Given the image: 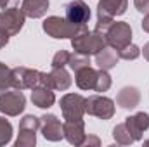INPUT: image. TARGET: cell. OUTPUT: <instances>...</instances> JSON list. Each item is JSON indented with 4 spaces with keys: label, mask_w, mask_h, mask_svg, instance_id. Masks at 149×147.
I'll list each match as a JSON object with an SVG mask.
<instances>
[{
    "label": "cell",
    "mask_w": 149,
    "mask_h": 147,
    "mask_svg": "<svg viewBox=\"0 0 149 147\" xmlns=\"http://www.w3.org/2000/svg\"><path fill=\"white\" fill-rule=\"evenodd\" d=\"M71 45H73L76 54H83V55H95L99 54L102 49L108 47L106 38L97 31H83L80 35L71 38Z\"/></svg>",
    "instance_id": "6da1fadb"
},
{
    "label": "cell",
    "mask_w": 149,
    "mask_h": 147,
    "mask_svg": "<svg viewBox=\"0 0 149 147\" xmlns=\"http://www.w3.org/2000/svg\"><path fill=\"white\" fill-rule=\"evenodd\" d=\"M43 31L52 38H73L83 31H87V26H74L66 19H61L57 16H50L42 24Z\"/></svg>",
    "instance_id": "7a4b0ae2"
},
{
    "label": "cell",
    "mask_w": 149,
    "mask_h": 147,
    "mask_svg": "<svg viewBox=\"0 0 149 147\" xmlns=\"http://www.w3.org/2000/svg\"><path fill=\"white\" fill-rule=\"evenodd\" d=\"M24 12L21 10L19 5H9L3 7V10L0 12V30L5 31L9 37H14L16 33H19V30L24 24Z\"/></svg>",
    "instance_id": "3957f363"
},
{
    "label": "cell",
    "mask_w": 149,
    "mask_h": 147,
    "mask_svg": "<svg viewBox=\"0 0 149 147\" xmlns=\"http://www.w3.org/2000/svg\"><path fill=\"white\" fill-rule=\"evenodd\" d=\"M106 42L108 45H111L113 49L118 52L120 49H123L125 45H128L132 42V28L128 23H123V21H113V24L109 26V30L106 31Z\"/></svg>",
    "instance_id": "277c9868"
},
{
    "label": "cell",
    "mask_w": 149,
    "mask_h": 147,
    "mask_svg": "<svg viewBox=\"0 0 149 147\" xmlns=\"http://www.w3.org/2000/svg\"><path fill=\"white\" fill-rule=\"evenodd\" d=\"M26 104V99L23 95L21 90H9V92H2L0 94V112L7 114V116H17L19 112H23Z\"/></svg>",
    "instance_id": "5b68a950"
},
{
    "label": "cell",
    "mask_w": 149,
    "mask_h": 147,
    "mask_svg": "<svg viewBox=\"0 0 149 147\" xmlns=\"http://www.w3.org/2000/svg\"><path fill=\"white\" fill-rule=\"evenodd\" d=\"M87 99H83L78 94H66L61 99V109L64 119H81L85 114Z\"/></svg>",
    "instance_id": "8992f818"
},
{
    "label": "cell",
    "mask_w": 149,
    "mask_h": 147,
    "mask_svg": "<svg viewBox=\"0 0 149 147\" xmlns=\"http://www.w3.org/2000/svg\"><path fill=\"white\" fill-rule=\"evenodd\" d=\"M85 112L97 116L101 119H109L114 114V102L108 97H102V95H92L87 99Z\"/></svg>",
    "instance_id": "52a82bcc"
},
{
    "label": "cell",
    "mask_w": 149,
    "mask_h": 147,
    "mask_svg": "<svg viewBox=\"0 0 149 147\" xmlns=\"http://www.w3.org/2000/svg\"><path fill=\"white\" fill-rule=\"evenodd\" d=\"M40 71L35 69H28L24 66H17L12 69V87H16L17 90H24V88H35L40 85Z\"/></svg>",
    "instance_id": "ba28073f"
},
{
    "label": "cell",
    "mask_w": 149,
    "mask_h": 147,
    "mask_svg": "<svg viewBox=\"0 0 149 147\" xmlns=\"http://www.w3.org/2000/svg\"><path fill=\"white\" fill-rule=\"evenodd\" d=\"M64 10H66L64 19L68 23H71L74 26H87L90 19V9L83 0H71L70 3H66Z\"/></svg>",
    "instance_id": "9c48e42d"
},
{
    "label": "cell",
    "mask_w": 149,
    "mask_h": 147,
    "mask_svg": "<svg viewBox=\"0 0 149 147\" xmlns=\"http://www.w3.org/2000/svg\"><path fill=\"white\" fill-rule=\"evenodd\" d=\"M40 121H42V125H40L42 133H43V137H45L47 140L57 142V140H61V139L64 137L63 125H61V121L57 119V116H54V114H43V116L40 118Z\"/></svg>",
    "instance_id": "30bf717a"
},
{
    "label": "cell",
    "mask_w": 149,
    "mask_h": 147,
    "mask_svg": "<svg viewBox=\"0 0 149 147\" xmlns=\"http://www.w3.org/2000/svg\"><path fill=\"white\" fill-rule=\"evenodd\" d=\"M125 126L130 132L134 140H141L142 133L149 128V114L148 112H137L134 116H128L125 119Z\"/></svg>",
    "instance_id": "8fae6325"
},
{
    "label": "cell",
    "mask_w": 149,
    "mask_h": 147,
    "mask_svg": "<svg viewBox=\"0 0 149 147\" xmlns=\"http://www.w3.org/2000/svg\"><path fill=\"white\" fill-rule=\"evenodd\" d=\"M63 132H64V137H66V140L70 144L81 146V142L85 139L83 119H66V123L63 125Z\"/></svg>",
    "instance_id": "7c38bea8"
},
{
    "label": "cell",
    "mask_w": 149,
    "mask_h": 147,
    "mask_svg": "<svg viewBox=\"0 0 149 147\" xmlns=\"http://www.w3.org/2000/svg\"><path fill=\"white\" fill-rule=\"evenodd\" d=\"M127 5H128L127 0H101L97 5V16H104V17L121 16L125 14Z\"/></svg>",
    "instance_id": "4fadbf2b"
},
{
    "label": "cell",
    "mask_w": 149,
    "mask_h": 147,
    "mask_svg": "<svg viewBox=\"0 0 149 147\" xmlns=\"http://www.w3.org/2000/svg\"><path fill=\"white\" fill-rule=\"evenodd\" d=\"M74 74H76L74 81H76L78 88H81V90H95V83H97L99 71H95L90 66H85V68L74 71Z\"/></svg>",
    "instance_id": "5bb4252c"
},
{
    "label": "cell",
    "mask_w": 149,
    "mask_h": 147,
    "mask_svg": "<svg viewBox=\"0 0 149 147\" xmlns=\"http://www.w3.org/2000/svg\"><path fill=\"white\" fill-rule=\"evenodd\" d=\"M116 102L123 109H134L141 102V94L135 87H125V88L120 90V94L116 97Z\"/></svg>",
    "instance_id": "9a60e30c"
},
{
    "label": "cell",
    "mask_w": 149,
    "mask_h": 147,
    "mask_svg": "<svg viewBox=\"0 0 149 147\" xmlns=\"http://www.w3.org/2000/svg\"><path fill=\"white\" fill-rule=\"evenodd\" d=\"M54 101H56L54 92H52V88H49V87L38 85V87L33 88V92H31V102H33L37 107L49 109V107L54 104Z\"/></svg>",
    "instance_id": "2e32d148"
},
{
    "label": "cell",
    "mask_w": 149,
    "mask_h": 147,
    "mask_svg": "<svg viewBox=\"0 0 149 147\" xmlns=\"http://www.w3.org/2000/svg\"><path fill=\"white\" fill-rule=\"evenodd\" d=\"M49 81L52 90H66L71 85V76L64 68H52L49 73Z\"/></svg>",
    "instance_id": "e0dca14e"
},
{
    "label": "cell",
    "mask_w": 149,
    "mask_h": 147,
    "mask_svg": "<svg viewBox=\"0 0 149 147\" xmlns=\"http://www.w3.org/2000/svg\"><path fill=\"white\" fill-rule=\"evenodd\" d=\"M118 59H120V55H118V52L116 50H111V49H102L99 54H95V64L99 66V69H111L116 66V62H118Z\"/></svg>",
    "instance_id": "ac0fdd59"
},
{
    "label": "cell",
    "mask_w": 149,
    "mask_h": 147,
    "mask_svg": "<svg viewBox=\"0 0 149 147\" xmlns=\"http://www.w3.org/2000/svg\"><path fill=\"white\" fill-rule=\"evenodd\" d=\"M113 137L116 139V142H118V144H123V146H127V144H132V142H134V139H132L130 132L127 130L125 123L118 125V126L113 130Z\"/></svg>",
    "instance_id": "d6986e66"
},
{
    "label": "cell",
    "mask_w": 149,
    "mask_h": 147,
    "mask_svg": "<svg viewBox=\"0 0 149 147\" xmlns=\"http://www.w3.org/2000/svg\"><path fill=\"white\" fill-rule=\"evenodd\" d=\"M68 66L73 69V71H78L85 66H90V61H88V55H83V54H71L70 55V61H68Z\"/></svg>",
    "instance_id": "ffe728a7"
},
{
    "label": "cell",
    "mask_w": 149,
    "mask_h": 147,
    "mask_svg": "<svg viewBox=\"0 0 149 147\" xmlns=\"http://www.w3.org/2000/svg\"><path fill=\"white\" fill-rule=\"evenodd\" d=\"M118 55H120V59L134 61V59H137V57L141 55V49H139L137 45H134V43H128V45H125L123 49L118 50Z\"/></svg>",
    "instance_id": "44dd1931"
},
{
    "label": "cell",
    "mask_w": 149,
    "mask_h": 147,
    "mask_svg": "<svg viewBox=\"0 0 149 147\" xmlns=\"http://www.w3.org/2000/svg\"><path fill=\"white\" fill-rule=\"evenodd\" d=\"M37 132H30V130H19V137L16 140V146L19 147H30V146H35L37 142Z\"/></svg>",
    "instance_id": "7402d4cb"
},
{
    "label": "cell",
    "mask_w": 149,
    "mask_h": 147,
    "mask_svg": "<svg viewBox=\"0 0 149 147\" xmlns=\"http://www.w3.org/2000/svg\"><path fill=\"white\" fill-rule=\"evenodd\" d=\"M12 87V69H9L3 62H0V92Z\"/></svg>",
    "instance_id": "603a6c76"
},
{
    "label": "cell",
    "mask_w": 149,
    "mask_h": 147,
    "mask_svg": "<svg viewBox=\"0 0 149 147\" xmlns=\"http://www.w3.org/2000/svg\"><path fill=\"white\" fill-rule=\"evenodd\" d=\"M111 87V76L108 74L106 69H99L97 83H95V92H108Z\"/></svg>",
    "instance_id": "cb8c5ba5"
},
{
    "label": "cell",
    "mask_w": 149,
    "mask_h": 147,
    "mask_svg": "<svg viewBox=\"0 0 149 147\" xmlns=\"http://www.w3.org/2000/svg\"><path fill=\"white\" fill-rule=\"evenodd\" d=\"M40 125H42L40 118H37V116H31V114H28V116H24V118L21 119L19 130H30V132H37L38 128H40Z\"/></svg>",
    "instance_id": "d4e9b609"
},
{
    "label": "cell",
    "mask_w": 149,
    "mask_h": 147,
    "mask_svg": "<svg viewBox=\"0 0 149 147\" xmlns=\"http://www.w3.org/2000/svg\"><path fill=\"white\" fill-rule=\"evenodd\" d=\"M10 135H12V126L7 119L0 118V146L7 144L10 140Z\"/></svg>",
    "instance_id": "484cf974"
},
{
    "label": "cell",
    "mask_w": 149,
    "mask_h": 147,
    "mask_svg": "<svg viewBox=\"0 0 149 147\" xmlns=\"http://www.w3.org/2000/svg\"><path fill=\"white\" fill-rule=\"evenodd\" d=\"M70 52H66V50H59L56 55H54V59H52V68H64V66H68V61H70Z\"/></svg>",
    "instance_id": "4316f807"
},
{
    "label": "cell",
    "mask_w": 149,
    "mask_h": 147,
    "mask_svg": "<svg viewBox=\"0 0 149 147\" xmlns=\"http://www.w3.org/2000/svg\"><path fill=\"white\" fill-rule=\"evenodd\" d=\"M134 3H135L139 12H142V14L149 12V0H134Z\"/></svg>",
    "instance_id": "83f0119b"
},
{
    "label": "cell",
    "mask_w": 149,
    "mask_h": 147,
    "mask_svg": "<svg viewBox=\"0 0 149 147\" xmlns=\"http://www.w3.org/2000/svg\"><path fill=\"white\" fill-rule=\"evenodd\" d=\"M7 43H9V35H7L5 31H2V30H0V49H3Z\"/></svg>",
    "instance_id": "f1b7e54d"
},
{
    "label": "cell",
    "mask_w": 149,
    "mask_h": 147,
    "mask_svg": "<svg viewBox=\"0 0 149 147\" xmlns=\"http://www.w3.org/2000/svg\"><path fill=\"white\" fill-rule=\"evenodd\" d=\"M87 144H95V146H99V139H97V137H85L83 142H81V146H87Z\"/></svg>",
    "instance_id": "f546056e"
},
{
    "label": "cell",
    "mask_w": 149,
    "mask_h": 147,
    "mask_svg": "<svg viewBox=\"0 0 149 147\" xmlns=\"http://www.w3.org/2000/svg\"><path fill=\"white\" fill-rule=\"evenodd\" d=\"M142 30H144V31H148V33H149V12L146 14L144 21H142Z\"/></svg>",
    "instance_id": "4dcf8cb0"
},
{
    "label": "cell",
    "mask_w": 149,
    "mask_h": 147,
    "mask_svg": "<svg viewBox=\"0 0 149 147\" xmlns=\"http://www.w3.org/2000/svg\"><path fill=\"white\" fill-rule=\"evenodd\" d=\"M142 54H144V59H146V61H149V42L144 45V50H142Z\"/></svg>",
    "instance_id": "1f68e13d"
},
{
    "label": "cell",
    "mask_w": 149,
    "mask_h": 147,
    "mask_svg": "<svg viewBox=\"0 0 149 147\" xmlns=\"http://www.w3.org/2000/svg\"><path fill=\"white\" fill-rule=\"evenodd\" d=\"M0 7H2V0H0Z\"/></svg>",
    "instance_id": "d6a6232c"
}]
</instances>
